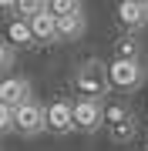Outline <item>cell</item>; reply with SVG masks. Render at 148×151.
<instances>
[{
    "mask_svg": "<svg viewBox=\"0 0 148 151\" xmlns=\"http://www.w3.org/2000/svg\"><path fill=\"white\" fill-rule=\"evenodd\" d=\"M108 81L115 87H135L142 81V67H138V60H115V64L108 67Z\"/></svg>",
    "mask_w": 148,
    "mask_h": 151,
    "instance_id": "1",
    "label": "cell"
},
{
    "mask_svg": "<svg viewBox=\"0 0 148 151\" xmlns=\"http://www.w3.org/2000/svg\"><path fill=\"white\" fill-rule=\"evenodd\" d=\"M27 94H30V87H27L24 77H7L0 84V104H7L10 111H17L20 104H27Z\"/></svg>",
    "mask_w": 148,
    "mask_h": 151,
    "instance_id": "2",
    "label": "cell"
},
{
    "mask_svg": "<svg viewBox=\"0 0 148 151\" xmlns=\"http://www.w3.org/2000/svg\"><path fill=\"white\" fill-rule=\"evenodd\" d=\"M14 124L24 131V134H34V131L44 128V111H40L34 101H27V104H20V108L14 111Z\"/></svg>",
    "mask_w": 148,
    "mask_h": 151,
    "instance_id": "3",
    "label": "cell"
},
{
    "mask_svg": "<svg viewBox=\"0 0 148 151\" xmlns=\"http://www.w3.org/2000/svg\"><path fill=\"white\" fill-rule=\"evenodd\" d=\"M71 118H74L77 128L91 131V128H98V124H101V104L91 101V97H84V101H77L74 108H71Z\"/></svg>",
    "mask_w": 148,
    "mask_h": 151,
    "instance_id": "4",
    "label": "cell"
},
{
    "mask_svg": "<svg viewBox=\"0 0 148 151\" xmlns=\"http://www.w3.org/2000/svg\"><path fill=\"white\" fill-rule=\"evenodd\" d=\"M101 121L111 124L115 138H131V131H135V124H131V118H128V111H121L118 104H111L108 111H101Z\"/></svg>",
    "mask_w": 148,
    "mask_h": 151,
    "instance_id": "5",
    "label": "cell"
},
{
    "mask_svg": "<svg viewBox=\"0 0 148 151\" xmlns=\"http://www.w3.org/2000/svg\"><path fill=\"white\" fill-rule=\"evenodd\" d=\"M77 87H81L84 94H101V87H104L101 64H84L81 74H77Z\"/></svg>",
    "mask_w": 148,
    "mask_h": 151,
    "instance_id": "6",
    "label": "cell"
},
{
    "mask_svg": "<svg viewBox=\"0 0 148 151\" xmlns=\"http://www.w3.org/2000/svg\"><path fill=\"white\" fill-rule=\"evenodd\" d=\"M44 124H47V128H54V131H67V128L74 124V118H71V104H64V101L51 104L47 114H44Z\"/></svg>",
    "mask_w": 148,
    "mask_h": 151,
    "instance_id": "7",
    "label": "cell"
},
{
    "mask_svg": "<svg viewBox=\"0 0 148 151\" xmlns=\"http://www.w3.org/2000/svg\"><path fill=\"white\" fill-rule=\"evenodd\" d=\"M118 14H121V24L125 27H138V24L148 20V4H142V0H125L118 7Z\"/></svg>",
    "mask_w": 148,
    "mask_h": 151,
    "instance_id": "8",
    "label": "cell"
},
{
    "mask_svg": "<svg viewBox=\"0 0 148 151\" xmlns=\"http://www.w3.org/2000/svg\"><path fill=\"white\" fill-rule=\"evenodd\" d=\"M30 34H34V37H40V40L57 37V17L51 14V10L37 14V17H30Z\"/></svg>",
    "mask_w": 148,
    "mask_h": 151,
    "instance_id": "9",
    "label": "cell"
},
{
    "mask_svg": "<svg viewBox=\"0 0 148 151\" xmlns=\"http://www.w3.org/2000/svg\"><path fill=\"white\" fill-rule=\"evenodd\" d=\"M81 30H84V17H81V14L57 17V37H67V40H74V37H81Z\"/></svg>",
    "mask_w": 148,
    "mask_h": 151,
    "instance_id": "10",
    "label": "cell"
},
{
    "mask_svg": "<svg viewBox=\"0 0 148 151\" xmlns=\"http://www.w3.org/2000/svg\"><path fill=\"white\" fill-rule=\"evenodd\" d=\"M7 37H10L14 44H27V40H34V34H30V24H24V20H14L10 27H7Z\"/></svg>",
    "mask_w": 148,
    "mask_h": 151,
    "instance_id": "11",
    "label": "cell"
},
{
    "mask_svg": "<svg viewBox=\"0 0 148 151\" xmlns=\"http://www.w3.org/2000/svg\"><path fill=\"white\" fill-rule=\"evenodd\" d=\"M47 10L54 17H71V14H81V4H74V0H54V4H47Z\"/></svg>",
    "mask_w": 148,
    "mask_h": 151,
    "instance_id": "12",
    "label": "cell"
},
{
    "mask_svg": "<svg viewBox=\"0 0 148 151\" xmlns=\"http://www.w3.org/2000/svg\"><path fill=\"white\" fill-rule=\"evenodd\" d=\"M7 128H14V111L7 104H0V131H7Z\"/></svg>",
    "mask_w": 148,
    "mask_h": 151,
    "instance_id": "13",
    "label": "cell"
},
{
    "mask_svg": "<svg viewBox=\"0 0 148 151\" xmlns=\"http://www.w3.org/2000/svg\"><path fill=\"white\" fill-rule=\"evenodd\" d=\"M7 64H10V50L0 44V67H7Z\"/></svg>",
    "mask_w": 148,
    "mask_h": 151,
    "instance_id": "14",
    "label": "cell"
}]
</instances>
